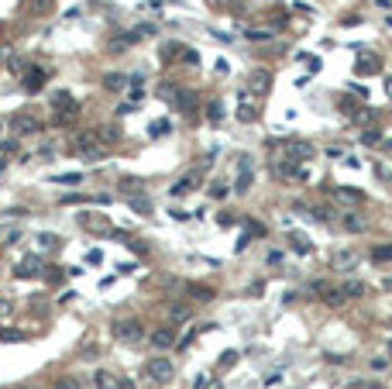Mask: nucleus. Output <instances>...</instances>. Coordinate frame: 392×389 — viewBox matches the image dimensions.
<instances>
[{
	"label": "nucleus",
	"instance_id": "nucleus-23",
	"mask_svg": "<svg viewBox=\"0 0 392 389\" xmlns=\"http://www.w3.org/2000/svg\"><path fill=\"white\" fill-rule=\"evenodd\" d=\"M100 138H104L107 145H114V141H121V127H117V124H104V127H100Z\"/></svg>",
	"mask_w": 392,
	"mask_h": 389
},
{
	"label": "nucleus",
	"instance_id": "nucleus-47",
	"mask_svg": "<svg viewBox=\"0 0 392 389\" xmlns=\"http://www.w3.org/2000/svg\"><path fill=\"white\" fill-rule=\"evenodd\" d=\"M121 389H134V382H127V379H121Z\"/></svg>",
	"mask_w": 392,
	"mask_h": 389
},
{
	"label": "nucleus",
	"instance_id": "nucleus-43",
	"mask_svg": "<svg viewBox=\"0 0 392 389\" xmlns=\"http://www.w3.org/2000/svg\"><path fill=\"white\" fill-rule=\"evenodd\" d=\"M0 152H17V141H14V138H11V141H4V145H0Z\"/></svg>",
	"mask_w": 392,
	"mask_h": 389
},
{
	"label": "nucleus",
	"instance_id": "nucleus-27",
	"mask_svg": "<svg viewBox=\"0 0 392 389\" xmlns=\"http://www.w3.org/2000/svg\"><path fill=\"white\" fill-rule=\"evenodd\" d=\"M169 317H172V321H179V324H183V321H189V317H193V310H189V307H183V303H179V307H172V310H169Z\"/></svg>",
	"mask_w": 392,
	"mask_h": 389
},
{
	"label": "nucleus",
	"instance_id": "nucleus-28",
	"mask_svg": "<svg viewBox=\"0 0 392 389\" xmlns=\"http://www.w3.org/2000/svg\"><path fill=\"white\" fill-rule=\"evenodd\" d=\"M42 80H45V72H28V76H24V86H28V90H42Z\"/></svg>",
	"mask_w": 392,
	"mask_h": 389
},
{
	"label": "nucleus",
	"instance_id": "nucleus-29",
	"mask_svg": "<svg viewBox=\"0 0 392 389\" xmlns=\"http://www.w3.org/2000/svg\"><path fill=\"white\" fill-rule=\"evenodd\" d=\"M248 38H251V42H268V38H272V28H251Z\"/></svg>",
	"mask_w": 392,
	"mask_h": 389
},
{
	"label": "nucleus",
	"instance_id": "nucleus-12",
	"mask_svg": "<svg viewBox=\"0 0 392 389\" xmlns=\"http://www.w3.org/2000/svg\"><path fill=\"white\" fill-rule=\"evenodd\" d=\"M172 344H175V327H159V331H151V348L165 351V348H172Z\"/></svg>",
	"mask_w": 392,
	"mask_h": 389
},
{
	"label": "nucleus",
	"instance_id": "nucleus-8",
	"mask_svg": "<svg viewBox=\"0 0 392 389\" xmlns=\"http://www.w3.org/2000/svg\"><path fill=\"white\" fill-rule=\"evenodd\" d=\"M286 152H289V159H292V162H310L317 149H313L310 141H300V138H296V141H286Z\"/></svg>",
	"mask_w": 392,
	"mask_h": 389
},
{
	"label": "nucleus",
	"instance_id": "nucleus-46",
	"mask_svg": "<svg viewBox=\"0 0 392 389\" xmlns=\"http://www.w3.org/2000/svg\"><path fill=\"white\" fill-rule=\"evenodd\" d=\"M375 4H379L382 11H389V7H392V0H375Z\"/></svg>",
	"mask_w": 392,
	"mask_h": 389
},
{
	"label": "nucleus",
	"instance_id": "nucleus-5",
	"mask_svg": "<svg viewBox=\"0 0 392 389\" xmlns=\"http://www.w3.org/2000/svg\"><path fill=\"white\" fill-rule=\"evenodd\" d=\"M76 149H80L83 159H104V152H107L93 135H80V138H76Z\"/></svg>",
	"mask_w": 392,
	"mask_h": 389
},
{
	"label": "nucleus",
	"instance_id": "nucleus-50",
	"mask_svg": "<svg viewBox=\"0 0 392 389\" xmlns=\"http://www.w3.org/2000/svg\"><path fill=\"white\" fill-rule=\"evenodd\" d=\"M365 389H382V386H365Z\"/></svg>",
	"mask_w": 392,
	"mask_h": 389
},
{
	"label": "nucleus",
	"instance_id": "nucleus-51",
	"mask_svg": "<svg viewBox=\"0 0 392 389\" xmlns=\"http://www.w3.org/2000/svg\"><path fill=\"white\" fill-rule=\"evenodd\" d=\"M389 355H392V341H389Z\"/></svg>",
	"mask_w": 392,
	"mask_h": 389
},
{
	"label": "nucleus",
	"instance_id": "nucleus-16",
	"mask_svg": "<svg viewBox=\"0 0 392 389\" xmlns=\"http://www.w3.org/2000/svg\"><path fill=\"white\" fill-rule=\"evenodd\" d=\"M196 183H200V169H196V172H189V176H183V179H179V183L172 186V196H186Z\"/></svg>",
	"mask_w": 392,
	"mask_h": 389
},
{
	"label": "nucleus",
	"instance_id": "nucleus-18",
	"mask_svg": "<svg viewBox=\"0 0 392 389\" xmlns=\"http://www.w3.org/2000/svg\"><path fill=\"white\" fill-rule=\"evenodd\" d=\"M351 124H358V127H371V124H375V110H365V107H358L355 114H351Z\"/></svg>",
	"mask_w": 392,
	"mask_h": 389
},
{
	"label": "nucleus",
	"instance_id": "nucleus-7",
	"mask_svg": "<svg viewBox=\"0 0 392 389\" xmlns=\"http://www.w3.org/2000/svg\"><path fill=\"white\" fill-rule=\"evenodd\" d=\"M11 131L14 135H35V131H42V121L35 114H17L11 121Z\"/></svg>",
	"mask_w": 392,
	"mask_h": 389
},
{
	"label": "nucleus",
	"instance_id": "nucleus-38",
	"mask_svg": "<svg viewBox=\"0 0 392 389\" xmlns=\"http://www.w3.org/2000/svg\"><path fill=\"white\" fill-rule=\"evenodd\" d=\"M234 362H238V351H224V355H220V365H224V368L234 365Z\"/></svg>",
	"mask_w": 392,
	"mask_h": 389
},
{
	"label": "nucleus",
	"instance_id": "nucleus-21",
	"mask_svg": "<svg viewBox=\"0 0 392 389\" xmlns=\"http://www.w3.org/2000/svg\"><path fill=\"white\" fill-rule=\"evenodd\" d=\"M371 262H392V241H385V245H375V248H371Z\"/></svg>",
	"mask_w": 392,
	"mask_h": 389
},
{
	"label": "nucleus",
	"instance_id": "nucleus-6",
	"mask_svg": "<svg viewBox=\"0 0 392 389\" xmlns=\"http://www.w3.org/2000/svg\"><path fill=\"white\" fill-rule=\"evenodd\" d=\"M238 117H241L244 124L258 117V107H254V93L251 90H241V93H238Z\"/></svg>",
	"mask_w": 392,
	"mask_h": 389
},
{
	"label": "nucleus",
	"instance_id": "nucleus-36",
	"mask_svg": "<svg viewBox=\"0 0 392 389\" xmlns=\"http://www.w3.org/2000/svg\"><path fill=\"white\" fill-rule=\"evenodd\" d=\"M55 389H80V382L66 376V379H58V382H55Z\"/></svg>",
	"mask_w": 392,
	"mask_h": 389
},
{
	"label": "nucleus",
	"instance_id": "nucleus-4",
	"mask_svg": "<svg viewBox=\"0 0 392 389\" xmlns=\"http://www.w3.org/2000/svg\"><path fill=\"white\" fill-rule=\"evenodd\" d=\"M254 183V169H251V155H241L238 159V183H234V193H248Z\"/></svg>",
	"mask_w": 392,
	"mask_h": 389
},
{
	"label": "nucleus",
	"instance_id": "nucleus-19",
	"mask_svg": "<svg viewBox=\"0 0 392 389\" xmlns=\"http://www.w3.org/2000/svg\"><path fill=\"white\" fill-rule=\"evenodd\" d=\"M127 83H131V80H127L124 72H107V76H104V86H107V90H124Z\"/></svg>",
	"mask_w": 392,
	"mask_h": 389
},
{
	"label": "nucleus",
	"instance_id": "nucleus-11",
	"mask_svg": "<svg viewBox=\"0 0 392 389\" xmlns=\"http://www.w3.org/2000/svg\"><path fill=\"white\" fill-rule=\"evenodd\" d=\"M341 228H344V231H351V234H361V231L368 228V224H365V217H361L358 210H351V207H347L344 214H341Z\"/></svg>",
	"mask_w": 392,
	"mask_h": 389
},
{
	"label": "nucleus",
	"instance_id": "nucleus-13",
	"mask_svg": "<svg viewBox=\"0 0 392 389\" xmlns=\"http://www.w3.org/2000/svg\"><path fill=\"white\" fill-rule=\"evenodd\" d=\"M289 248L296 255H310L313 252V241L303 234V231H289Z\"/></svg>",
	"mask_w": 392,
	"mask_h": 389
},
{
	"label": "nucleus",
	"instance_id": "nucleus-48",
	"mask_svg": "<svg viewBox=\"0 0 392 389\" xmlns=\"http://www.w3.org/2000/svg\"><path fill=\"white\" fill-rule=\"evenodd\" d=\"M17 389H42V386H17Z\"/></svg>",
	"mask_w": 392,
	"mask_h": 389
},
{
	"label": "nucleus",
	"instance_id": "nucleus-35",
	"mask_svg": "<svg viewBox=\"0 0 392 389\" xmlns=\"http://www.w3.org/2000/svg\"><path fill=\"white\" fill-rule=\"evenodd\" d=\"M80 172H69V176H52V183H80Z\"/></svg>",
	"mask_w": 392,
	"mask_h": 389
},
{
	"label": "nucleus",
	"instance_id": "nucleus-20",
	"mask_svg": "<svg viewBox=\"0 0 392 389\" xmlns=\"http://www.w3.org/2000/svg\"><path fill=\"white\" fill-rule=\"evenodd\" d=\"M361 145H368V149L382 145V131H379L375 124H371V127H365V131H361Z\"/></svg>",
	"mask_w": 392,
	"mask_h": 389
},
{
	"label": "nucleus",
	"instance_id": "nucleus-44",
	"mask_svg": "<svg viewBox=\"0 0 392 389\" xmlns=\"http://www.w3.org/2000/svg\"><path fill=\"white\" fill-rule=\"evenodd\" d=\"M227 4H231V0H210V7H217V11H224Z\"/></svg>",
	"mask_w": 392,
	"mask_h": 389
},
{
	"label": "nucleus",
	"instance_id": "nucleus-30",
	"mask_svg": "<svg viewBox=\"0 0 392 389\" xmlns=\"http://www.w3.org/2000/svg\"><path fill=\"white\" fill-rule=\"evenodd\" d=\"M31 272H38V258H24L17 265V275H31Z\"/></svg>",
	"mask_w": 392,
	"mask_h": 389
},
{
	"label": "nucleus",
	"instance_id": "nucleus-2",
	"mask_svg": "<svg viewBox=\"0 0 392 389\" xmlns=\"http://www.w3.org/2000/svg\"><path fill=\"white\" fill-rule=\"evenodd\" d=\"M114 338L124 341V344H134V341L145 338V327H141V321H134V317H124V321L114 324Z\"/></svg>",
	"mask_w": 392,
	"mask_h": 389
},
{
	"label": "nucleus",
	"instance_id": "nucleus-15",
	"mask_svg": "<svg viewBox=\"0 0 392 389\" xmlns=\"http://www.w3.org/2000/svg\"><path fill=\"white\" fill-rule=\"evenodd\" d=\"M93 386L96 389H121V379L114 372H107V368H96L93 372Z\"/></svg>",
	"mask_w": 392,
	"mask_h": 389
},
{
	"label": "nucleus",
	"instance_id": "nucleus-42",
	"mask_svg": "<svg viewBox=\"0 0 392 389\" xmlns=\"http://www.w3.org/2000/svg\"><path fill=\"white\" fill-rule=\"evenodd\" d=\"M183 59H186V62H189V66H196V62H200V59H196V52H193V48H186V55H183Z\"/></svg>",
	"mask_w": 392,
	"mask_h": 389
},
{
	"label": "nucleus",
	"instance_id": "nucleus-45",
	"mask_svg": "<svg viewBox=\"0 0 392 389\" xmlns=\"http://www.w3.org/2000/svg\"><path fill=\"white\" fill-rule=\"evenodd\" d=\"M382 289H385V293H392V275H389V279H382Z\"/></svg>",
	"mask_w": 392,
	"mask_h": 389
},
{
	"label": "nucleus",
	"instance_id": "nucleus-14",
	"mask_svg": "<svg viewBox=\"0 0 392 389\" xmlns=\"http://www.w3.org/2000/svg\"><path fill=\"white\" fill-rule=\"evenodd\" d=\"M268 83H272V80H268V72H265V69H254L251 76H248V90H251L254 97H262V93L268 90Z\"/></svg>",
	"mask_w": 392,
	"mask_h": 389
},
{
	"label": "nucleus",
	"instance_id": "nucleus-33",
	"mask_svg": "<svg viewBox=\"0 0 392 389\" xmlns=\"http://www.w3.org/2000/svg\"><path fill=\"white\" fill-rule=\"evenodd\" d=\"M11 313H14V300H4V297H0V321H7Z\"/></svg>",
	"mask_w": 392,
	"mask_h": 389
},
{
	"label": "nucleus",
	"instance_id": "nucleus-49",
	"mask_svg": "<svg viewBox=\"0 0 392 389\" xmlns=\"http://www.w3.org/2000/svg\"><path fill=\"white\" fill-rule=\"evenodd\" d=\"M385 327H389V331H392V317H389V324H385Z\"/></svg>",
	"mask_w": 392,
	"mask_h": 389
},
{
	"label": "nucleus",
	"instance_id": "nucleus-3",
	"mask_svg": "<svg viewBox=\"0 0 392 389\" xmlns=\"http://www.w3.org/2000/svg\"><path fill=\"white\" fill-rule=\"evenodd\" d=\"M358 262H361V252H358V248H337V252L330 255V269H337V272H355Z\"/></svg>",
	"mask_w": 392,
	"mask_h": 389
},
{
	"label": "nucleus",
	"instance_id": "nucleus-17",
	"mask_svg": "<svg viewBox=\"0 0 392 389\" xmlns=\"http://www.w3.org/2000/svg\"><path fill=\"white\" fill-rule=\"evenodd\" d=\"M127 203L134 214H151V200L148 196H138V193H127Z\"/></svg>",
	"mask_w": 392,
	"mask_h": 389
},
{
	"label": "nucleus",
	"instance_id": "nucleus-34",
	"mask_svg": "<svg viewBox=\"0 0 392 389\" xmlns=\"http://www.w3.org/2000/svg\"><path fill=\"white\" fill-rule=\"evenodd\" d=\"M382 62L379 59H361V62H358V72H371V69H379Z\"/></svg>",
	"mask_w": 392,
	"mask_h": 389
},
{
	"label": "nucleus",
	"instance_id": "nucleus-32",
	"mask_svg": "<svg viewBox=\"0 0 392 389\" xmlns=\"http://www.w3.org/2000/svg\"><path fill=\"white\" fill-rule=\"evenodd\" d=\"M210 196H213V200H224V196H227V183H210Z\"/></svg>",
	"mask_w": 392,
	"mask_h": 389
},
{
	"label": "nucleus",
	"instance_id": "nucleus-41",
	"mask_svg": "<svg viewBox=\"0 0 392 389\" xmlns=\"http://www.w3.org/2000/svg\"><path fill=\"white\" fill-rule=\"evenodd\" d=\"M86 262H90V265H100V262H104V252H90V255H86Z\"/></svg>",
	"mask_w": 392,
	"mask_h": 389
},
{
	"label": "nucleus",
	"instance_id": "nucleus-9",
	"mask_svg": "<svg viewBox=\"0 0 392 389\" xmlns=\"http://www.w3.org/2000/svg\"><path fill=\"white\" fill-rule=\"evenodd\" d=\"M320 300L327 303L330 310H337V307H344V303H351V297H347V289L344 286H327L320 293Z\"/></svg>",
	"mask_w": 392,
	"mask_h": 389
},
{
	"label": "nucleus",
	"instance_id": "nucleus-37",
	"mask_svg": "<svg viewBox=\"0 0 392 389\" xmlns=\"http://www.w3.org/2000/svg\"><path fill=\"white\" fill-rule=\"evenodd\" d=\"M148 131H151V135H165V131H169V121H155Z\"/></svg>",
	"mask_w": 392,
	"mask_h": 389
},
{
	"label": "nucleus",
	"instance_id": "nucleus-10",
	"mask_svg": "<svg viewBox=\"0 0 392 389\" xmlns=\"http://www.w3.org/2000/svg\"><path fill=\"white\" fill-rule=\"evenodd\" d=\"M334 200L344 207H361V200H365V193L361 190H355V186H337L334 190Z\"/></svg>",
	"mask_w": 392,
	"mask_h": 389
},
{
	"label": "nucleus",
	"instance_id": "nucleus-24",
	"mask_svg": "<svg viewBox=\"0 0 392 389\" xmlns=\"http://www.w3.org/2000/svg\"><path fill=\"white\" fill-rule=\"evenodd\" d=\"M58 238L55 234H48V231H42V234H35V248H55Z\"/></svg>",
	"mask_w": 392,
	"mask_h": 389
},
{
	"label": "nucleus",
	"instance_id": "nucleus-26",
	"mask_svg": "<svg viewBox=\"0 0 392 389\" xmlns=\"http://www.w3.org/2000/svg\"><path fill=\"white\" fill-rule=\"evenodd\" d=\"M344 289H347V297L355 300V297H361V293H365V283H361V279H347Z\"/></svg>",
	"mask_w": 392,
	"mask_h": 389
},
{
	"label": "nucleus",
	"instance_id": "nucleus-40",
	"mask_svg": "<svg viewBox=\"0 0 392 389\" xmlns=\"http://www.w3.org/2000/svg\"><path fill=\"white\" fill-rule=\"evenodd\" d=\"M371 368H375V372H385L389 362H385V358H371Z\"/></svg>",
	"mask_w": 392,
	"mask_h": 389
},
{
	"label": "nucleus",
	"instance_id": "nucleus-39",
	"mask_svg": "<svg viewBox=\"0 0 392 389\" xmlns=\"http://www.w3.org/2000/svg\"><path fill=\"white\" fill-rule=\"evenodd\" d=\"M155 34V24H138V38H151Z\"/></svg>",
	"mask_w": 392,
	"mask_h": 389
},
{
	"label": "nucleus",
	"instance_id": "nucleus-1",
	"mask_svg": "<svg viewBox=\"0 0 392 389\" xmlns=\"http://www.w3.org/2000/svg\"><path fill=\"white\" fill-rule=\"evenodd\" d=\"M145 376H148V382H172V376H175V365H172V358H162V355H155V358H148V365H145Z\"/></svg>",
	"mask_w": 392,
	"mask_h": 389
},
{
	"label": "nucleus",
	"instance_id": "nucleus-25",
	"mask_svg": "<svg viewBox=\"0 0 392 389\" xmlns=\"http://www.w3.org/2000/svg\"><path fill=\"white\" fill-rule=\"evenodd\" d=\"M175 103H179L183 110H193V107H196V97H193V93H186V90H179V93H175Z\"/></svg>",
	"mask_w": 392,
	"mask_h": 389
},
{
	"label": "nucleus",
	"instance_id": "nucleus-22",
	"mask_svg": "<svg viewBox=\"0 0 392 389\" xmlns=\"http://www.w3.org/2000/svg\"><path fill=\"white\" fill-rule=\"evenodd\" d=\"M83 228H86V231H96V234H110V228L104 224V217H83Z\"/></svg>",
	"mask_w": 392,
	"mask_h": 389
},
{
	"label": "nucleus",
	"instance_id": "nucleus-31",
	"mask_svg": "<svg viewBox=\"0 0 392 389\" xmlns=\"http://www.w3.org/2000/svg\"><path fill=\"white\" fill-rule=\"evenodd\" d=\"M207 117H210V121H213V124H217L220 117H224V107H220V103L213 100V103H210V107H207Z\"/></svg>",
	"mask_w": 392,
	"mask_h": 389
}]
</instances>
